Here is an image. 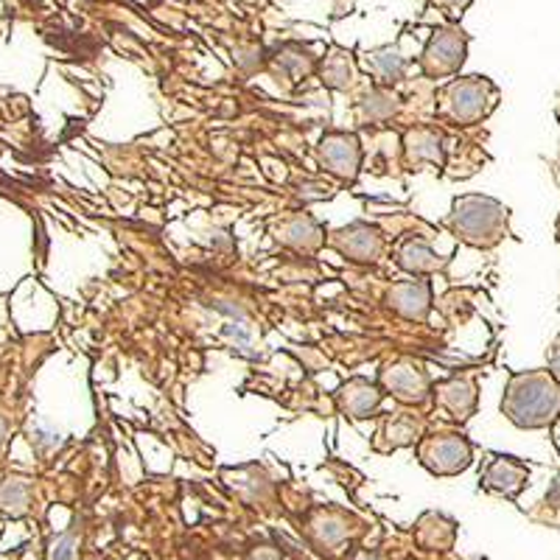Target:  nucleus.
Returning a JSON list of instances; mask_svg holds the SVG:
<instances>
[{"instance_id": "f257e3e1", "label": "nucleus", "mask_w": 560, "mask_h": 560, "mask_svg": "<svg viewBox=\"0 0 560 560\" xmlns=\"http://www.w3.org/2000/svg\"><path fill=\"white\" fill-rule=\"evenodd\" d=\"M502 412L518 429H547L560 415V384L547 370L513 373L504 387Z\"/></svg>"}, {"instance_id": "f03ea898", "label": "nucleus", "mask_w": 560, "mask_h": 560, "mask_svg": "<svg viewBox=\"0 0 560 560\" xmlns=\"http://www.w3.org/2000/svg\"><path fill=\"white\" fill-rule=\"evenodd\" d=\"M508 208L497 199L482 197V194H465V197L454 199L448 228L459 242L490 249L508 236Z\"/></svg>"}, {"instance_id": "7ed1b4c3", "label": "nucleus", "mask_w": 560, "mask_h": 560, "mask_svg": "<svg viewBox=\"0 0 560 560\" xmlns=\"http://www.w3.org/2000/svg\"><path fill=\"white\" fill-rule=\"evenodd\" d=\"M499 102V90L482 77L454 79L443 88L438 104V115L452 124H477L493 113Z\"/></svg>"}, {"instance_id": "20e7f679", "label": "nucleus", "mask_w": 560, "mask_h": 560, "mask_svg": "<svg viewBox=\"0 0 560 560\" xmlns=\"http://www.w3.org/2000/svg\"><path fill=\"white\" fill-rule=\"evenodd\" d=\"M418 459L434 477H454L471 465L474 448L463 434H429L418 440Z\"/></svg>"}, {"instance_id": "39448f33", "label": "nucleus", "mask_w": 560, "mask_h": 560, "mask_svg": "<svg viewBox=\"0 0 560 560\" xmlns=\"http://www.w3.org/2000/svg\"><path fill=\"white\" fill-rule=\"evenodd\" d=\"M465 54H468V37H465L463 28H438V32L432 34V39L427 43L423 57H420V68H423V73L432 79L454 77V73L463 68Z\"/></svg>"}, {"instance_id": "423d86ee", "label": "nucleus", "mask_w": 560, "mask_h": 560, "mask_svg": "<svg viewBox=\"0 0 560 560\" xmlns=\"http://www.w3.org/2000/svg\"><path fill=\"white\" fill-rule=\"evenodd\" d=\"M382 387L395 401L409 404V407H420L432 398V382H429L427 370L409 359H398L382 370Z\"/></svg>"}, {"instance_id": "0eeeda50", "label": "nucleus", "mask_w": 560, "mask_h": 560, "mask_svg": "<svg viewBox=\"0 0 560 560\" xmlns=\"http://www.w3.org/2000/svg\"><path fill=\"white\" fill-rule=\"evenodd\" d=\"M319 163L328 174L337 179L353 183L362 166V147H359L357 135L331 132L319 140Z\"/></svg>"}, {"instance_id": "6e6552de", "label": "nucleus", "mask_w": 560, "mask_h": 560, "mask_svg": "<svg viewBox=\"0 0 560 560\" xmlns=\"http://www.w3.org/2000/svg\"><path fill=\"white\" fill-rule=\"evenodd\" d=\"M482 488L488 493H497L504 499H516L529 479V468L518 463L516 457H504V454H490L482 468Z\"/></svg>"}, {"instance_id": "1a4fd4ad", "label": "nucleus", "mask_w": 560, "mask_h": 560, "mask_svg": "<svg viewBox=\"0 0 560 560\" xmlns=\"http://www.w3.org/2000/svg\"><path fill=\"white\" fill-rule=\"evenodd\" d=\"M331 247L337 249L339 255L350 258V261L357 264H373L382 255L384 249V238L376 228H370V224H350V228L337 230L331 236Z\"/></svg>"}, {"instance_id": "9d476101", "label": "nucleus", "mask_w": 560, "mask_h": 560, "mask_svg": "<svg viewBox=\"0 0 560 560\" xmlns=\"http://www.w3.org/2000/svg\"><path fill=\"white\" fill-rule=\"evenodd\" d=\"M384 393L376 387V384H370L368 378H350L348 384H342L337 393V404L348 418L353 420H368L378 412L382 407Z\"/></svg>"}, {"instance_id": "9b49d317", "label": "nucleus", "mask_w": 560, "mask_h": 560, "mask_svg": "<svg viewBox=\"0 0 560 560\" xmlns=\"http://www.w3.org/2000/svg\"><path fill=\"white\" fill-rule=\"evenodd\" d=\"M434 404H438L448 418L468 420L477 409V384L471 378H448L432 389Z\"/></svg>"}, {"instance_id": "f8f14e48", "label": "nucleus", "mask_w": 560, "mask_h": 560, "mask_svg": "<svg viewBox=\"0 0 560 560\" xmlns=\"http://www.w3.org/2000/svg\"><path fill=\"white\" fill-rule=\"evenodd\" d=\"M387 300L389 308L404 319H427L429 306H432V289L427 280H404L389 289Z\"/></svg>"}, {"instance_id": "ddd939ff", "label": "nucleus", "mask_w": 560, "mask_h": 560, "mask_svg": "<svg viewBox=\"0 0 560 560\" xmlns=\"http://www.w3.org/2000/svg\"><path fill=\"white\" fill-rule=\"evenodd\" d=\"M407 154L412 163H434L443 166L446 152H443V135L434 129H415L407 135Z\"/></svg>"}, {"instance_id": "4468645a", "label": "nucleus", "mask_w": 560, "mask_h": 560, "mask_svg": "<svg viewBox=\"0 0 560 560\" xmlns=\"http://www.w3.org/2000/svg\"><path fill=\"white\" fill-rule=\"evenodd\" d=\"M398 264H401V269H407V272L412 275H429L434 272V269H440L443 261H440V255L434 253L427 242L409 238V242H404L401 249H398Z\"/></svg>"}, {"instance_id": "2eb2a0df", "label": "nucleus", "mask_w": 560, "mask_h": 560, "mask_svg": "<svg viewBox=\"0 0 560 560\" xmlns=\"http://www.w3.org/2000/svg\"><path fill=\"white\" fill-rule=\"evenodd\" d=\"M353 77H357V62L348 51H339V48H334L319 65V79L331 90H345L353 82Z\"/></svg>"}, {"instance_id": "dca6fc26", "label": "nucleus", "mask_w": 560, "mask_h": 560, "mask_svg": "<svg viewBox=\"0 0 560 560\" xmlns=\"http://www.w3.org/2000/svg\"><path fill=\"white\" fill-rule=\"evenodd\" d=\"M28 508H32V482L28 479L12 477L7 482H0V510L7 516H26Z\"/></svg>"}, {"instance_id": "f3484780", "label": "nucleus", "mask_w": 560, "mask_h": 560, "mask_svg": "<svg viewBox=\"0 0 560 560\" xmlns=\"http://www.w3.org/2000/svg\"><path fill=\"white\" fill-rule=\"evenodd\" d=\"M378 438H387V443H382V452H395V448H404V446H415L420 440V427L418 420L412 418H398L387 420L382 429H378Z\"/></svg>"}, {"instance_id": "a211bd4d", "label": "nucleus", "mask_w": 560, "mask_h": 560, "mask_svg": "<svg viewBox=\"0 0 560 560\" xmlns=\"http://www.w3.org/2000/svg\"><path fill=\"white\" fill-rule=\"evenodd\" d=\"M280 242L289 244V247H298V249H314L317 244H323V230L312 222V219H289L283 222L280 228Z\"/></svg>"}, {"instance_id": "6ab92c4d", "label": "nucleus", "mask_w": 560, "mask_h": 560, "mask_svg": "<svg viewBox=\"0 0 560 560\" xmlns=\"http://www.w3.org/2000/svg\"><path fill=\"white\" fill-rule=\"evenodd\" d=\"M368 65L382 84H395L404 77V70H407V59L395 48H378V51L370 54Z\"/></svg>"}, {"instance_id": "aec40b11", "label": "nucleus", "mask_w": 560, "mask_h": 560, "mask_svg": "<svg viewBox=\"0 0 560 560\" xmlns=\"http://www.w3.org/2000/svg\"><path fill=\"white\" fill-rule=\"evenodd\" d=\"M278 65L283 73H289V77L298 82V79H303L306 73H312L314 59L308 57V51H300V48H283V51L278 54Z\"/></svg>"}, {"instance_id": "412c9836", "label": "nucleus", "mask_w": 560, "mask_h": 560, "mask_svg": "<svg viewBox=\"0 0 560 560\" xmlns=\"http://www.w3.org/2000/svg\"><path fill=\"white\" fill-rule=\"evenodd\" d=\"M359 109H362L364 121H384V118L395 109V104L384 90H370V96L364 98Z\"/></svg>"}, {"instance_id": "4be33fe9", "label": "nucleus", "mask_w": 560, "mask_h": 560, "mask_svg": "<svg viewBox=\"0 0 560 560\" xmlns=\"http://www.w3.org/2000/svg\"><path fill=\"white\" fill-rule=\"evenodd\" d=\"M77 558V535L62 533L51 544V560H73Z\"/></svg>"}, {"instance_id": "5701e85b", "label": "nucleus", "mask_w": 560, "mask_h": 560, "mask_svg": "<svg viewBox=\"0 0 560 560\" xmlns=\"http://www.w3.org/2000/svg\"><path fill=\"white\" fill-rule=\"evenodd\" d=\"M547 362H549V376L555 378V382L560 384V337L555 339L552 342V348H549V357H547Z\"/></svg>"}, {"instance_id": "b1692460", "label": "nucleus", "mask_w": 560, "mask_h": 560, "mask_svg": "<svg viewBox=\"0 0 560 560\" xmlns=\"http://www.w3.org/2000/svg\"><path fill=\"white\" fill-rule=\"evenodd\" d=\"M434 3H438V7H443L446 12H452V14H463L465 9L471 7V0H434Z\"/></svg>"}, {"instance_id": "393cba45", "label": "nucleus", "mask_w": 560, "mask_h": 560, "mask_svg": "<svg viewBox=\"0 0 560 560\" xmlns=\"http://www.w3.org/2000/svg\"><path fill=\"white\" fill-rule=\"evenodd\" d=\"M224 334L236 339V345H242V348H247L249 345V331H244L242 325H228V328H224Z\"/></svg>"}, {"instance_id": "a878e982", "label": "nucleus", "mask_w": 560, "mask_h": 560, "mask_svg": "<svg viewBox=\"0 0 560 560\" xmlns=\"http://www.w3.org/2000/svg\"><path fill=\"white\" fill-rule=\"evenodd\" d=\"M547 502H549V504H555V508H560V474H558V477H555L552 488H549Z\"/></svg>"}, {"instance_id": "bb28decb", "label": "nucleus", "mask_w": 560, "mask_h": 560, "mask_svg": "<svg viewBox=\"0 0 560 560\" xmlns=\"http://www.w3.org/2000/svg\"><path fill=\"white\" fill-rule=\"evenodd\" d=\"M552 443H555V448H558V454H560V415L555 418V423H552Z\"/></svg>"}, {"instance_id": "cd10ccee", "label": "nucleus", "mask_w": 560, "mask_h": 560, "mask_svg": "<svg viewBox=\"0 0 560 560\" xmlns=\"http://www.w3.org/2000/svg\"><path fill=\"white\" fill-rule=\"evenodd\" d=\"M3 440H7V423L0 418V446H3Z\"/></svg>"}, {"instance_id": "c85d7f7f", "label": "nucleus", "mask_w": 560, "mask_h": 560, "mask_svg": "<svg viewBox=\"0 0 560 560\" xmlns=\"http://www.w3.org/2000/svg\"><path fill=\"white\" fill-rule=\"evenodd\" d=\"M555 177H558V183H560V158L555 160Z\"/></svg>"}, {"instance_id": "c756f323", "label": "nucleus", "mask_w": 560, "mask_h": 560, "mask_svg": "<svg viewBox=\"0 0 560 560\" xmlns=\"http://www.w3.org/2000/svg\"><path fill=\"white\" fill-rule=\"evenodd\" d=\"M558 242H560V219H558Z\"/></svg>"}]
</instances>
